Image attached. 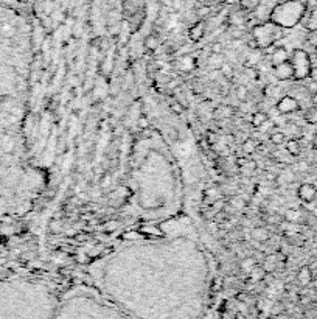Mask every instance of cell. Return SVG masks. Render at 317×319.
I'll list each match as a JSON object with an SVG mask.
<instances>
[{
	"instance_id": "cell-1",
	"label": "cell",
	"mask_w": 317,
	"mask_h": 319,
	"mask_svg": "<svg viewBox=\"0 0 317 319\" xmlns=\"http://www.w3.org/2000/svg\"><path fill=\"white\" fill-rule=\"evenodd\" d=\"M92 287L134 319H202L210 262L194 234L138 238L96 258Z\"/></svg>"
},
{
	"instance_id": "cell-2",
	"label": "cell",
	"mask_w": 317,
	"mask_h": 319,
	"mask_svg": "<svg viewBox=\"0 0 317 319\" xmlns=\"http://www.w3.org/2000/svg\"><path fill=\"white\" fill-rule=\"evenodd\" d=\"M59 297L44 282L0 281V319H53Z\"/></svg>"
},
{
	"instance_id": "cell-3",
	"label": "cell",
	"mask_w": 317,
	"mask_h": 319,
	"mask_svg": "<svg viewBox=\"0 0 317 319\" xmlns=\"http://www.w3.org/2000/svg\"><path fill=\"white\" fill-rule=\"evenodd\" d=\"M53 319H134L93 287H79L59 297Z\"/></svg>"
},
{
	"instance_id": "cell-4",
	"label": "cell",
	"mask_w": 317,
	"mask_h": 319,
	"mask_svg": "<svg viewBox=\"0 0 317 319\" xmlns=\"http://www.w3.org/2000/svg\"><path fill=\"white\" fill-rule=\"evenodd\" d=\"M305 13H306V5L302 0H286V2L277 4L274 7L269 16V21L282 27L283 30L292 28L299 22H302Z\"/></svg>"
},
{
	"instance_id": "cell-5",
	"label": "cell",
	"mask_w": 317,
	"mask_h": 319,
	"mask_svg": "<svg viewBox=\"0 0 317 319\" xmlns=\"http://www.w3.org/2000/svg\"><path fill=\"white\" fill-rule=\"evenodd\" d=\"M282 33H283V28L275 25L271 21L256 24L252 28V37L255 39V42L258 44V49H261V50L272 47L282 37Z\"/></svg>"
},
{
	"instance_id": "cell-6",
	"label": "cell",
	"mask_w": 317,
	"mask_h": 319,
	"mask_svg": "<svg viewBox=\"0 0 317 319\" xmlns=\"http://www.w3.org/2000/svg\"><path fill=\"white\" fill-rule=\"evenodd\" d=\"M289 61L294 69V79L295 81H303V79L309 78L311 72V58L306 50L303 49H295L289 58Z\"/></svg>"
},
{
	"instance_id": "cell-7",
	"label": "cell",
	"mask_w": 317,
	"mask_h": 319,
	"mask_svg": "<svg viewBox=\"0 0 317 319\" xmlns=\"http://www.w3.org/2000/svg\"><path fill=\"white\" fill-rule=\"evenodd\" d=\"M300 109V103L299 100L291 97V95H286L283 98L279 100V103H277V111H279L280 114L283 115H289V114H294Z\"/></svg>"
},
{
	"instance_id": "cell-8",
	"label": "cell",
	"mask_w": 317,
	"mask_h": 319,
	"mask_svg": "<svg viewBox=\"0 0 317 319\" xmlns=\"http://www.w3.org/2000/svg\"><path fill=\"white\" fill-rule=\"evenodd\" d=\"M272 73L277 79H280V81H288V79H294V69L291 61H286L283 64L279 66H274L272 67Z\"/></svg>"
},
{
	"instance_id": "cell-9",
	"label": "cell",
	"mask_w": 317,
	"mask_h": 319,
	"mask_svg": "<svg viewBox=\"0 0 317 319\" xmlns=\"http://www.w3.org/2000/svg\"><path fill=\"white\" fill-rule=\"evenodd\" d=\"M297 195H299V198L302 199L303 203H312L315 196H317V187L314 184H309V183H305L299 187V190H297Z\"/></svg>"
},
{
	"instance_id": "cell-10",
	"label": "cell",
	"mask_w": 317,
	"mask_h": 319,
	"mask_svg": "<svg viewBox=\"0 0 317 319\" xmlns=\"http://www.w3.org/2000/svg\"><path fill=\"white\" fill-rule=\"evenodd\" d=\"M289 61V53L285 47H277L274 52H272V56H271V66H279V64H283Z\"/></svg>"
},
{
	"instance_id": "cell-11",
	"label": "cell",
	"mask_w": 317,
	"mask_h": 319,
	"mask_svg": "<svg viewBox=\"0 0 317 319\" xmlns=\"http://www.w3.org/2000/svg\"><path fill=\"white\" fill-rule=\"evenodd\" d=\"M250 237H252V240L258 242V243H266L271 238V232L265 226H256L250 231Z\"/></svg>"
},
{
	"instance_id": "cell-12",
	"label": "cell",
	"mask_w": 317,
	"mask_h": 319,
	"mask_svg": "<svg viewBox=\"0 0 317 319\" xmlns=\"http://www.w3.org/2000/svg\"><path fill=\"white\" fill-rule=\"evenodd\" d=\"M205 34V24L204 22H196L190 30H188V36L191 41L197 42V41H201V39L204 37Z\"/></svg>"
},
{
	"instance_id": "cell-13",
	"label": "cell",
	"mask_w": 317,
	"mask_h": 319,
	"mask_svg": "<svg viewBox=\"0 0 317 319\" xmlns=\"http://www.w3.org/2000/svg\"><path fill=\"white\" fill-rule=\"evenodd\" d=\"M282 131L289 139H297V141H300V139L303 137V129L299 125H295V123H288Z\"/></svg>"
},
{
	"instance_id": "cell-14",
	"label": "cell",
	"mask_w": 317,
	"mask_h": 319,
	"mask_svg": "<svg viewBox=\"0 0 317 319\" xmlns=\"http://www.w3.org/2000/svg\"><path fill=\"white\" fill-rule=\"evenodd\" d=\"M266 122H269V117H268V114L263 112V111L255 112V114L252 115V118H250V123H252V126H255V128H261L263 125H266Z\"/></svg>"
},
{
	"instance_id": "cell-15",
	"label": "cell",
	"mask_w": 317,
	"mask_h": 319,
	"mask_svg": "<svg viewBox=\"0 0 317 319\" xmlns=\"http://www.w3.org/2000/svg\"><path fill=\"white\" fill-rule=\"evenodd\" d=\"M285 148L289 156H299L302 151V144H300V141H297V139H289V141H286Z\"/></svg>"
},
{
	"instance_id": "cell-16",
	"label": "cell",
	"mask_w": 317,
	"mask_h": 319,
	"mask_svg": "<svg viewBox=\"0 0 317 319\" xmlns=\"http://www.w3.org/2000/svg\"><path fill=\"white\" fill-rule=\"evenodd\" d=\"M305 27L308 31H317V7L312 8L309 13H308V17H306V22H305Z\"/></svg>"
},
{
	"instance_id": "cell-17",
	"label": "cell",
	"mask_w": 317,
	"mask_h": 319,
	"mask_svg": "<svg viewBox=\"0 0 317 319\" xmlns=\"http://www.w3.org/2000/svg\"><path fill=\"white\" fill-rule=\"evenodd\" d=\"M269 141H271V144H274V145H283V144H286V135H285V132L283 131H272L271 134H269Z\"/></svg>"
},
{
	"instance_id": "cell-18",
	"label": "cell",
	"mask_w": 317,
	"mask_h": 319,
	"mask_svg": "<svg viewBox=\"0 0 317 319\" xmlns=\"http://www.w3.org/2000/svg\"><path fill=\"white\" fill-rule=\"evenodd\" d=\"M283 216H285V220L288 223H299L302 220V215H300V212L297 210V209H286Z\"/></svg>"
},
{
	"instance_id": "cell-19",
	"label": "cell",
	"mask_w": 317,
	"mask_h": 319,
	"mask_svg": "<svg viewBox=\"0 0 317 319\" xmlns=\"http://www.w3.org/2000/svg\"><path fill=\"white\" fill-rule=\"evenodd\" d=\"M215 118H230L233 115V109L230 106H220L213 111Z\"/></svg>"
},
{
	"instance_id": "cell-20",
	"label": "cell",
	"mask_w": 317,
	"mask_h": 319,
	"mask_svg": "<svg viewBox=\"0 0 317 319\" xmlns=\"http://www.w3.org/2000/svg\"><path fill=\"white\" fill-rule=\"evenodd\" d=\"M258 50L261 49H255V50H250V53L247 55V61H246V67H253L260 63L261 59V55L258 53Z\"/></svg>"
},
{
	"instance_id": "cell-21",
	"label": "cell",
	"mask_w": 317,
	"mask_h": 319,
	"mask_svg": "<svg viewBox=\"0 0 317 319\" xmlns=\"http://www.w3.org/2000/svg\"><path fill=\"white\" fill-rule=\"evenodd\" d=\"M243 11H235V13L230 14V24L233 27H241L246 22V17H244V13Z\"/></svg>"
},
{
	"instance_id": "cell-22",
	"label": "cell",
	"mask_w": 317,
	"mask_h": 319,
	"mask_svg": "<svg viewBox=\"0 0 317 319\" xmlns=\"http://www.w3.org/2000/svg\"><path fill=\"white\" fill-rule=\"evenodd\" d=\"M311 277H312V274H311V268H309V266H303V268L299 271V276H297V279H299V282H300L302 285L309 284V282H311Z\"/></svg>"
},
{
	"instance_id": "cell-23",
	"label": "cell",
	"mask_w": 317,
	"mask_h": 319,
	"mask_svg": "<svg viewBox=\"0 0 317 319\" xmlns=\"http://www.w3.org/2000/svg\"><path fill=\"white\" fill-rule=\"evenodd\" d=\"M303 118L309 125H317V108H314V106L308 108L303 114Z\"/></svg>"
},
{
	"instance_id": "cell-24",
	"label": "cell",
	"mask_w": 317,
	"mask_h": 319,
	"mask_svg": "<svg viewBox=\"0 0 317 319\" xmlns=\"http://www.w3.org/2000/svg\"><path fill=\"white\" fill-rule=\"evenodd\" d=\"M145 49L146 50H151V52H154V50L159 49V37L155 34L146 36V39H145Z\"/></svg>"
},
{
	"instance_id": "cell-25",
	"label": "cell",
	"mask_w": 317,
	"mask_h": 319,
	"mask_svg": "<svg viewBox=\"0 0 317 319\" xmlns=\"http://www.w3.org/2000/svg\"><path fill=\"white\" fill-rule=\"evenodd\" d=\"M208 64H210V67H213L215 70H220L221 66L224 64V58H223V55H215V53H212V58L208 59Z\"/></svg>"
},
{
	"instance_id": "cell-26",
	"label": "cell",
	"mask_w": 317,
	"mask_h": 319,
	"mask_svg": "<svg viewBox=\"0 0 317 319\" xmlns=\"http://www.w3.org/2000/svg\"><path fill=\"white\" fill-rule=\"evenodd\" d=\"M241 4V10L244 11H253L256 7L261 4V0H240Z\"/></svg>"
},
{
	"instance_id": "cell-27",
	"label": "cell",
	"mask_w": 317,
	"mask_h": 319,
	"mask_svg": "<svg viewBox=\"0 0 317 319\" xmlns=\"http://www.w3.org/2000/svg\"><path fill=\"white\" fill-rule=\"evenodd\" d=\"M255 266H256V260H255L253 257H246V258H243V262H241V268H243L244 271L252 272V271L255 269Z\"/></svg>"
},
{
	"instance_id": "cell-28",
	"label": "cell",
	"mask_w": 317,
	"mask_h": 319,
	"mask_svg": "<svg viewBox=\"0 0 317 319\" xmlns=\"http://www.w3.org/2000/svg\"><path fill=\"white\" fill-rule=\"evenodd\" d=\"M243 151H244V154H253L256 151V142L253 139H246L243 142Z\"/></svg>"
},
{
	"instance_id": "cell-29",
	"label": "cell",
	"mask_w": 317,
	"mask_h": 319,
	"mask_svg": "<svg viewBox=\"0 0 317 319\" xmlns=\"http://www.w3.org/2000/svg\"><path fill=\"white\" fill-rule=\"evenodd\" d=\"M220 73H221L224 78L232 79V78H233V67H232L229 63H224V64L221 66V69H220Z\"/></svg>"
},
{
	"instance_id": "cell-30",
	"label": "cell",
	"mask_w": 317,
	"mask_h": 319,
	"mask_svg": "<svg viewBox=\"0 0 317 319\" xmlns=\"http://www.w3.org/2000/svg\"><path fill=\"white\" fill-rule=\"evenodd\" d=\"M247 95H249V90H247V87L246 86H238V89H236V97H238V100H240V102H246L247 100Z\"/></svg>"
},
{
	"instance_id": "cell-31",
	"label": "cell",
	"mask_w": 317,
	"mask_h": 319,
	"mask_svg": "<svg viewBox=\"0 0 317 319\" xmlns=\"http://www.w3.org/2000/svg\"><path fill=\"white\" fill-rule=\"evenodd\" d=\"M230 204L233 206V209H238V210H241V209L246 207V201H244L243 198H240V196H235L232 201H230Z\"/></svg>"
},
{
	"instance_id": "cell-32",
	"label": "cell",
	"mask_w": 317,
	"mask_h": 319,
	"mask_svg": "<svg viewBox=\"0 0 317 319\" xmlns=\"http://www.w3.org/2000/svg\"><path fill=\"white\" fill-rule=\"evenodd\" d=\"M137 126L140 129H148L149 128V118L146 115H140L137 118Z\"/></svg>"
},
{
	"instance_id": "cell-33",
	"label": "cell",
	"mask_w": 317,
	"mask_h": 319,
	"mask_svg": "<svg viewBox=\"0 0 317 319\" xmlns=\"http://www.w3.org/2000/svg\"><path fill=\"white\" fill-rule=\"evenodd\" d=\"M274 268H275V257L272 255V257H268L266 258V262L263 265V269L265 271H272Z\"/></svg>"
},
{
	"instance_id": "cell-34",
	"label": "cell",
	"mask_w": 317,
	"mask_h": 319,
	"mask_svg": "<svg viewBox=\"0 0 317 319\" xmlns=\"http://www.w3.org/2000/svg\"><path fill=\"white\" fill-rule=\"evenodd\" d=\"M210 50H212V53H215V55H223V52H224V45H223L221 42H215V44L210 47Z\"/></svg>"
},
{
	"instance_id": "cell-35",
	"label": "cell",
	"mask_w": 317,
	"mask_h": 319,
	"mask_svg": "<svg viewBox=\"0 0 317 319\" xmlns=\"http://www.w3.org/2000/svg\"><path fill=\"white\" fill-rule=\"evenodd\" d=\"M171 111H173L174 114L179 115V114H182V112H184V106H182L179 102H173V103H171Z\"/></svg>"
},
{
	"instance_id": "cell-36",
	"label": "cell",
	"mask_w": 317,
	"mask_h": 319,
	"mask_svg": "<svg viewBox=\"0 0 317 319\" xmlns=\"http://www.w3.org/2000/svg\"><path fill=\"white\" fill-rule=\"evenodd\" d=\"M216 141H218V135H216V132H213V131H208V132H207V142H208V144H216Z\"/></svg>"
},
{
	"instance_id": "cell-37",
	"label": "cell",
	"mask_w": 317,
	"mask_h": 319,
	"mask_svg": "<svg viewBox=\"0 0 317 319\" xmlns=\"http://www.w3.org/2000/svg\"><path fill=\"white\" fill-rule=\"evenodd\" d=\"M111 186V176L106 173L104 176H103V179H101V189H108Z\"/></svg>"
},
{
	"instance_id": "cell-38",
	"label": "cell",
	"mask_w": 317,
	"mask_h": 319,
	"mask_svg": "<svg viewBox=\"0 0 317 319\" xmlns=\"http://www.w3.org/2000/svg\"><path fill=\"white\" fill-rule=\"evenodd\" d=\"M306 89H308L311 94H317V83H315V81H312V79H311V81L306 84Z\"/></svg>"
},
{
	"instance_id": "cell-39",
	"label": "cell",
	"mask_w": 317,
	"mask_h": 319,
	"mask_svg": "<svg viewBox=\"0 0 317 319\" xmlns=\"http://www.w3.org/2000/svg\"><path fill=\"white\" fill-rule=\"evenodd\" d=\"M89 258H90L89 254H81V255H78L76 260H78L79 263H87V262H89Z\"/></svg>"
},
{
	"instance_id": "cell-40",
	"label": "cell",
	"mask_w": 317,
	"mask_h": 319,
	"mask_svg": "<svg viewBox=\"0 0 317 319\" xmlns=\"http://www.w3.org/2000/svg\"><path fill=\"white\" fill-rule=\"evenodd\" d=\"M50 227L53 229V232H56V231H59L63 227V221H53L51 224H50Z\"/></svg>"
},
{
	"instance_id": "cell-41",
	"label": "cell",
	"mask_w": 317,
	"mask_h": 319,
	"mask_svg": "<svg viewBox=\"0 0 317 319\" xmlns=\"http://www.w3.org/2000/svg\"><path fill=\"white\" fill-rule=\"evenodd\" d=\"M309 79H312V81L317 83V67H311V72H309Z\"/></svg>"
},
{
	"instance_id": "cell-42",
	"label": "cell",
	"mask_w": 317,
	"mask_h": 319,
	"mask_svg": "<svg viewBox=\"0 0 317 319\" xmlns=\"http://www.w3.org/2000/svg\"><path fill=\"white\" fill-rule=\"evenodd\" d=\"M208 11H210V10H208L207 7H204V8H201L199 11H197V16H201V17H204V16H205V14H207Z\"/></svg>"
},
{
	"instance_id": "cell-43",
	"label": "cell",
	"mask_w": 317,
	"mask_h": 319,
	"mask_svg": "<svg viewBox=\"0 0 317 319\" xmlns=\"http://www.w3.org/2000/svg\"><path fill=\"white\" fill-rule=\"evenodd\" d=\"M75 238L78 242H86L87 240V235H81V234H78V235H75Z\"/></svg>"
},
{
	"instance_id": "cell-44",
	"label": "cell",
	"mask_w": 317,
	"mask_h": 319,
	"mask_svg": "<svg viewBox=\"0 0 317 319\" xmlns=\"http://www.w3.org/2000/svg\"><path fill=\"white\" fill-rule=\"evenodd\" d=\"M311 103H312L314 108H317V94H312V97H311Z\"/></svg>"
},
{
	"instance_id": "cell-45",
	"label": "cell",
	"mask_w": 317,
	"mask_h": 319,
	"mask_svg": "<svg viewBox=\"0 0 317 319\" xmlns=\"http://www.w3.org/2000/svg\"><path fill=\"white\" fill-rule=\"evenodd\" d=\"M311 147H312L314 150H317V134L312 137V141H311Z\"/></svg>"
},
{
	"instance_id": "cell-46",
	"label": "cell",
	"mask_w": 317,
	"mask_h": 319,
	"mask_svg": "<svg viewBox=\"0 0 317 319\" xmlns=\"http://www.w3.org/2000/svg\"><path fill=\"white\" fill-rule=\"evenodd\" d=\"M115 227H117V223H111V224L108 223V224H106V229H108V231H112V229H115Z\"/></svg>"
},
{
	"instance_id": "cell-47",
	"label": "cell",
	"mask_w": 317,
	"mask_h": 319,
	"mask_svg": "<svg viewBox=\"0 0 317 319\" xmlns=\"http://www.w3.org/2000/svg\"><path fill=\"white\" fill-rule=\"evenodd\" d=\"M224 2H226L227 5H235V4H238V0H224Z\"/></svg>"
},
{
	"instance_id": "cell-48",
	"label": "cell",
	"mask_w": 317,
	"mask_h": 319,
	"mask_svg": "<svg viewBox=\"0 0 317 319\" xmlns=\"http://www.w3.org/2000/svg\"><path fill=\"white\" fill-rule=\"evenodd\" d=\"M185 2H187V5H194L197 0H185Z\"/></svg>"
},
{
	"instance_id": "cell-49",
	"label": "cell",
	"mask_w": 317,
	"mask_h": 319,
	"mask_svg": "<svg viewBox=\"0 0 317 319\" xmlns=\"http://www.w3.org/2000/svg\"><path fill=\"white\" fill-rule=\"evenodd\" d=\"M314 53H315V56H317V47H315V50H314Z\"/></svg>"
},
{
	"instance_id": "cell-50",
	"label": "cell",
	"mask_w": 317,
	"mask_h": 319,
	"mask_svg": "<svg viewBox=\"0 0 317 319\" xmlns=\"http://www.w3.org/2000/svg\"><path fill=\"white\" fill-rule=\"evenodd\" d=\"M315 282H317V276H315Z\"/></svg>"
},
{
	"instance_id": "cell-51",
	"label": "cell",
	"mask_w": 317,
	"mask_h": 319,
	"mask_svg": "<svg viewBox=\"0 0 317 319\" xmlns=\"http://www.w3.org/2000/svg\"><path fill=\"white\" fill-rule=\"evenodd\" d=\"M315 184H317V177H315Z\"/></svg>"
}]
</instances>
